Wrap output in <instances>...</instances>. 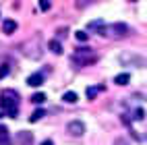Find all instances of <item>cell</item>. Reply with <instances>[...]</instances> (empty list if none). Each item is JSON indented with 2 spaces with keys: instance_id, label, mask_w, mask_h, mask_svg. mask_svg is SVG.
<instances>
[{
  "instance_id": "1",
  "label": "cell",
  "mask_w": 147,
  "mask_h": 145,
  "mask_svg": "<svg viewBox=\"0 0 147 145\" xmlns=\"http://www.w3.org/2000/svg\"><path fill=\"white\" fill-rule=\"evenodd\" d=\"M0 108L6 110V114L15 118L17 116V108H19V93L15 89H4L0 93Z\"/></svg>"
},
{
  "instance_id": "13",
  "label": "cell",
  "mask_w": 147,
  "mask_h": 145,
  "mask_svg": "<svg viewBox=\"0 0 147 145\" xmlns=\"http://www.w3.org/2000/svg\"><path fill=\"white\" fill-rule=\"evenodd\" d=\"M48 48H50V50H52L54 54H58V56L62 54V46H60V42H58V40H50V44H48Z\"/></svg>"
},
{
  "instance_id": "3",
  "label": "cell",
  "mask_w": 147,
  "mask_h": 145,
  "mask_svg": "<svg viewBox=\"0 0 147 145\" xmlns=\"http://www.w3.org/2000/svg\"><path fill=\"white\" fill-rule=\"evenodd\" d=\"M95 60H97V56H95V52L89 50V48H79V50L73 54V62L77 66H89Z\"/></svg>"
},
{
  "instance_id": "20",
  "label": "cell",
  "mask_w": 147,
  "mask_h": 145,
  "mask_svg": "<svg viewBox=\"0 0 147 145\" xmlns=\"http://www.w3.org/2000/svg\"><path fill=\"white\" fill-rule=\"evenodd\" d=\"M50 6H52L50 0H42V2H40V8H42V11H50Z\"/></svg>"
},
{
  "instance_id": "22",
  "label": "cell",
  "mask_w": 147,
  "mask_h": 145,
  "mask_svg": "<svg viewBox=\"0 0 147 145\" xmlns=\"http://www.w3.org/2000/svg\"><path fill=\"white\" fill-rule=\"evenodd\" d=\"M114 145H129V141H126L124 137H116L114 139Z\"/></svg>"
},
{
  "instance_id": "19",
  "label": "cell",
  "mask_w": 147,
  "mask_h": 145,
  "mask_svg": "<svg viewBox=\"0 0 147 145\" xmlns=\"http://www.w3.org/2000/svg\"><path fill=\"white\" fill-rule=\"evenodd\" d=\"M8 71H11V69H8L6 64H0V79H4V77L8 75Z\"/></svg>"
},
{
  "instance_id": "6",
  "label": "cell",
  "mask_w": 147,
  "mask_h": 145,
  "mask_svg": "<svg viewBox=\"0 0 147 145\" xmlns=\"http://www.w3.org/2000/svg\"><path fill=\"white\" fill-rule=\"evenodd\" d=\"M66 133L73 135V137H81V135L85 133V124L81 120H71L66 124Z\"/></svg>"
},
{
  "instance_id": "7",
  "label": "cell",
  "mask_w": 147,
  "mask_h": 145,
  "mask_svg": "<svg viewBox=\"0 0 147 145\" xmlns=\"http://www.w3.org/2000/svg\"><path fill=\"white\" fill-rule=\"evenodd\" d=\"M17 141L21 143V145H33V135L29 133V131H21L17 135Z\"/></svg>"
},
{
  "instance_id": "23",
  "label": "cell",
  "mask_w": 147,
  "mask_h": 145,
  "mask_svg": "<svg viewBox=\"0 0 147 145\" xmlns=\"http://www.w3.org/2000/svg\"><path fill=\"white\" fill-rule=\"evenodd\" d=\"M42 145H54V141L52 139H46V141H42Z\"/></svg>"
},
{
  "instance_id": "16",
  "label": "cell",
  "mask_w": 147,
  "mask_h": 145,
  "mask_svg": "<svg viewBox=\"0 0 147 145\" xmlns=\"http://www.w3.org/2000/svg\"><path fill=\"white\" fill-rule=\"evenodd\" d=\"M31 102L33 104H44L46 102V93H33L31 95Z\"/></svg>"
},
{
  "instance_id": "14",
  "label": "cell",
  "mask_w": 147,
  "mask_h": 145,
  "mask_svg": "<svg viewBox=\"0 0 147 145\" xmlns=\"http://www.w3.org/2000/svg\"><path fill=\"white\" fill-rule=\"evenodd\" d=\"M87 29H97V31H100V35H102L104 29H106V25H104V21H91L89 25H87Z\"/></svg>"
},
{
  "instance_id": "11",
  "label": "cell",
  "mask_w": 147,
  "mask_h": 145,
  "mask_svg": "<svg viewBox=\"0 0 147 145\" xmlns=\"http://www.w3.org/2000/svg\"><path fill=\"white\" fill-rule=\"evenodd\" d=\"M129 81H131V75L129 73H120V75L114 77V83L116 85H129Z\"/></svg>"
},
{
  "instance_id": "8",
  "label": "cell",
  "mask_w": 147,
  "mask_h": 145,
  "mask_svg": "<svg viewBox=\"0 0 147 145\" xmlns=\"http://www.w3.org/2000/svg\"><path fill=\"white\" fill-rule=\"evenodd\" d=\"M27 85H31V87H40V85H44V75H42V73L29 75V77H27Z\"/></svg>"
},
{
  "instance_id": "18",
  "label": "cell",
  "mask_w": 147,
  "mask_h": 145,
  "mask_svg": "<svg viewBox=\"0 0 147 145\" xmlns=\"http://www.w3.org/2000/svg\"><path fill=\"white\" fill-rule=\"evenodd\" d=\"M75 37H77L79 42H87V40H89V33H85V31H77Z\"/></svg>"
},
{
  "instance_id": "5",
  "label": "cell",
  "mask_w": 147,
  "mask_h": 145,
  "mask_svg": "<svg viewBox=\"0 0 147 145\" xmlns=\"http://www.w3.org/2000/svg\"><path fill=\"white\" fill-rule=\"evenodd\" d=\"M120 62L126 64H137V66H147V60L143 56H137V54H120Z\"/></svg>"
},
{
  "instance_id": "10",
  "label": "cell",
  "mask_w": 147,
  "mask_h": 145,
  "mask_svg": "<svg viewBox=\"0 0 147 145\" xmlns=\"http://www.w3.org/2000/svg\"><path fill=\"white\" fill-rule=\"evenodd\" d=\"M0 145H11V133L4 124H0Z\"/></svg>"
},
{
  "instance_id": "21",
  "label": "cell",
  "mask_w": 147,
  "mask_h": 145,
  "mask_svg": "<svg viewBox=\"0 0 147 145\" xmlns=\"http://www.w3.org/2000/svg\"><path fill=\"white\" fill-rule=\"evenodd\" d=\"M133 118H135V120H143V118H145V112H143L141 108L135 110V116H133Z\"/></svg>"
},
{
  "instance_id": "15",
  "label": "cell",
  "mask_w": 147,
  "mask_h": 145,
  "mask_svg": "<svg viewBox=\"0 0 147 145\" xmlns=\"http://www.w3.org/2000/svg\"><path fill=\"white\" fill-rule=\"evenodd\" d=\"M44 116H46V110H42V108H40V110H35L31 116H29V120H31V122H37V120H42Z\"/></svg>"
},
{
  "instance_id": "9",
  "label": "cell",
  "mask_w": 147,
  "mask_h": 145,
  "mask_svg": "<svg viewBox=\"0 0 147 145\" xmlns=\"http://www.w3.org/2000/svg\"><path fill=\"white\" fill-rule=\"evenodd\" d=\"M2 31H4L6 35L15 33V31H17V23L13 21V19H6V21H2Z\"/></svg>"
},
{
  "instance_id": "2",
  "label": "cell",
  "mask_w": 147,
  "mask_h": 145,
  "mask_svg": "<svg viewBox=\"0 0 147 145\" xmlns=\"http://www.w3.org/2000/svg\"><path fill=\"white\" fill-rule=\"evenodd\" d=\"M21 52L29 58H42V37L40 35H35L31 37L29 42H25L21 46Z\"/></svg>"
},
{
  "instance_id": "17",
  "label": "cell",
  "mask_w": 147,
  "mask_h": 145,
  "mask_svg": "<svg viewBox=\"0 0 147 145\" xmlns=\"http://www.w3.org/2000/svg\"><path fill=\"white\" fill-rule=\"evenodd\" d=\"M100 89H102V87H89V89H87V98H89V100H93Z\"/></svg>"
},
{
  "instance_id": "4",
  "label": "cell",
  "mask_w": 147,
  "mask_h": 145,
  "mask_svg": "<svg viewBox=\"0 0 147 145\" xmlns=\"http://www.w3.org/2000/svg\"><path fill=\"white\" fill-rule=\"evenodd\" d=\"M131 33V27L124 25V23H112V25H106L104 33L102 35H112V37H126Z\"/></svg>"
},
{
  "instance_id": "12",
  "label": "cell",
  "mask_w": 147,
  "mask_h": 145,
  "mask_svg": "<svg viewBox=\"0 0 147 145\" xmlns=\"http://www.w3.org/2000/svg\"><path fill=\"white\" fill-rule=\"evenodd\" d=\"M62 102L64 104H77V102H79V95H77L75 91H66L62 95Z\"/></svg>"
}]
</instances>
